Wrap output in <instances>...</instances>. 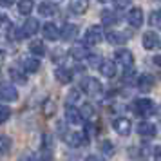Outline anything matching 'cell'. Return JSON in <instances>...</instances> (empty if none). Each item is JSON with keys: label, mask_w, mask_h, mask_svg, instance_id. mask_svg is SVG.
<instances>
[{"label": "cell", "mask_w": 161, "mask_h": 161, "mask_svg": "<svg viewBox=\"0 0 161 161\" xmlns=\"http://www.w3.org/2000/svg\"><path fill=\"white\" fill-rule=\"evenodd\" d=\"M134 109H136V112H138L139 116L148 118L156 112V103H154L152 100H148V98H141V100H136Z\"/></svg>", "instance_id": "cell-1"}, {"label": "cell", "mask_w": 161, "mask_h": 161, "mask_svg": "<svg viewBox=\"0 0 161 161\" xmlns=\"http://www.w3.org/2000/svg\"><path fill=\"white\" fill-rule=\"evenodd\" d=\"M114 58H116L118 64L121 67H125L127 71H130L132 65H134V54H132L129 49H118V51L114 53Z\"/></svg>", "instance_id": "cell-2"}, {"label": "cell", "mask_w": 161, "mask_h": 161, "mask_svg": "<svg viewBox=\"0 0 161 161\" xmlns=\"http://www.w3.org/2000/svg\"><path fill=\"white\" fill-rule=\"evenodd\" d=\"M103 31L100 25H91L87 31H85V44L87 45H98L103 40Z\"/></svg>", "instance_id": "cell-3"}, {"label": "cell", "mask_w": 161, "mask_h": 161, "mask_svg": "<svg viewBox=\"0 0 161 161\" xmlns=\"http://www.w3.org/2000/svg\"><path fill=\"white\" fill-rule=\"evenodd\" d=\"M143 20H145V16H143V11H141V8H130L129 9V13H127V22H129V25L130 27H134V29H138V27H141L143 25Z\"/></svg>", "instance_id": "cell-4"}, {"label": "cell", "mask_w": 161, "mask_h": 161, "mask_svg": "<svg viewBox=\"0 0 161 161\" xmlns=\"http://www.w3.org/2000/svg\"><path fill=\"white\" fill-rule=\"evenodd\" d=\"M141 42H143V47H145L147 51H154V49H159L161 47V38L154 31H147L145 35H143Z\"/></svg>", "instance_id": "cell-5"}, {"label": "cell", "mask_w": 161, "mask_h": 161, "mask_svg": "<svg viewBox=\"0 0 161 161\" xmlns=\"http://www.w3.org/2000/svg\"><path fill=\"white\" fill-rule=\"evenodd\" d=\"M81 89H83L89 96H98L103 91V85L100 83V80H96V78H85V80L81 81Z\"/></svg>", "instance_id": "cell-6"}, {"label": "cell", "mask_w": 161, "mask_h": 161, "mask_svg": "<svg viewBox=\"0 0 161 161\" xmlns=\"http://www.w3.org/2000/svg\"><path fill=\"white\" fill-rule=\"evenodd\" d=\"M112 129L119 134V136H129L132 130V123L129 118H116L112 121Z\"/></svg>", "instance_id": "cell-7"}, {"label": "cell", "mask_w": 161, "mask_h": 161, "mask_svg": "<svg viewBox=\"0 0 161 161\" xmlns=\"http://www.w3.org/2000/svg\"><path fill=\"white\" fill-rule=\"evenodd\" d=\"M64 139H65L67 145H71V147H83V145H87V141H89L85 138V134H81V132H65Z\"/></svg>", "instance_id": "cell-8"}, {"label": "cell", "mask_w": 161, "mask_h": 161, "mask_svg": "<svg viewBox=\"0 0 161 161\" xmlns=\"http://www.w3.org/2000/svg\"><path fill=\"white\" fill-rule=\"evenodd\" d=\"M136 129H138V134L139 136H143V138H154V136L158 134L156 125L150 123V121H139Z\"/></svg>", "instance_id": "cell-9"}, {"label": "cell", "mask_w": 161, "mask_h": 161, "mask_svg": "<svg viewBox=\"0 0 161 161\" xmlns=\"http://www.w3.org/2000/svg\"><path fill=\"white\" fill-rule=\"evenodd\" d=\"M0 98H2L4 102H16V100H18V91H16L13 85L4 83V85L0 87Z\"/></svg>", "instance_id": "cell-10"}, {"label": "cell", "mask_w": 161, "mask_h": 161, "mask_svg": "<svg viewBox=\"0 0 161 161\" xmlns=\"http://www.w3.org/2000/svg\"><path fill=\"white\" fill-rule=\"evenodd\" d=\"M65 119L71 125H80L81 121H83L80 110L76 109V107H73V105H67V107H65Z\"/></svg>", "instance_id": "cell-11"}, {"label": "cell", "mask_w": 161, "mask_h": 161, "mask_svg": "<svg viewBox=\"0 0 161 161\" xmlns=\"http://www.w3.org/2000/svg\"><path fill=\"white\" fill-rule=\"evenodd\" d=\"M60 36L62 40H65V42H71L74 38L78 36V25H74V24H65L62 31H60Z\"/></svg>", "instance_id": "cell-12"}, {"label": "cell", "mask_w": 161, "mask_h": 161, "mask_svg": "<svg viewBox=\"0 0 161 161\" xmlns=\"http://www.w3.org/2000/svg\"><path fill=\"white\" fill-rule=\"evenodd\" d=\"M136 87L141 92H148L154 87V76H150V74H141L138 78V81H136Z\"/></svg>", "instance_id": "cell-13"}, {"label": "cell", "mask_w": 161, "mask_h": 161, "mask_svg": "<svg viewBox=\"0 0 161 161\" xmlns=\"http://www.w3.org/2000/svg\"><path fill=\"white\" fill-rule=\"evenodd\" d=\"M100 73H102L105 78H114V76H116V73H118L116 64H114L112 60H103L102 65H100Z\"/></svg>", "instance_id": "cell-14"}, {"label": "cell", "mask_w": 161, "mask_h": 161, "mask_svg": "<svg viewBox=\"0 0 161 161\" xmlns=\"http://www.w3.org/2000/svg\"><path fill=\"white\" fill-rule=\"evenodd\" d=\"M42 35H44L45 40H56V38H60V29L54 24L47 22L42 25Z\"/></svg>", "instance_id": "cell-15"}, {"label": "cell", "mask_w": 161, "mask_h": 161, "mask_svg": "<svg viewBox=\"0 0 161 161\" xmlns=\"http://www.w3.org/2000/svg\"><path fill=\"white\" fill-rule=\"evenodd\" d=\"M24 36H33V35H36L38 31H40V22H38L36 18H27L25 24H24Z\"/></svg>", "instance_id": "cell-16"}, {"label": "cell", "mask_w": 161, "mask_h": 161, "mask_svg": "<svg viewBox=\"0 0 161 161\" xmlns=\"http://www.w3.org/2000/svg\"><path fill=\"white\" fill-rule=\"evenodd\" d=\"M69 54L73 56L74 60H83V58H89V51H87V45L85 44H76L71 47Z\"/></svg>", "instance_id": "cell-17"}, {"label": "cell", "mask_w": 161, "mask_h": 161, "mask_svg": "<svg viewBox=\"0 0 161 161\" xmlns=\"http://www.w3.org/2000/svg\"><path fill=\"white\" fill-rule=\"evenodd\" d=\"M105 40L112 45H119V44H125L127 36H125L123 33H118V31H107L105 33Z\"/></svg>", "instance_id": "cell-18"}, {"label": "cell", "mask_w": 161, "mask_h": 161, "mask_svg": "<svg viewBox=\"0 0 161 161\" xmlns=\"http://www.w3.org/2000/svg\"><path fill=\"white\" fill-rule=\"evenodd\" d=\"M56 11H58V8L53 2H42L38 6V13L42 16H53V15H56Z\"/></svg>", "instance_id": "cell-19"}, {"label": "cell", "mask_w": 161, "mask_h": 161, "mask_svg": "<svg viewBox=\"0 0 161 161\" xmlns=\"http://www.w3.org/2000/svg\"><path fill=\"white\" fill-rule=\"evenodd\" d=\"M54 78H56L60 83H71L73 73H71L69 69H65V67H58V69L54 71Z\"/></svg>", "instance_id": "cell-20"}, {"label": "cell", "mask_w": 161, "mask_h": 161, "mask_svg": "<svg viewBox=\"0 0 161 161\" xmlns=\"http://www.w3.org/2000/svg\"><path fill=\"white\" fill-rule=\"evenodd\" d=\"M87 8H89V4L85 0H73V2L69 4V11L74 13V15H83V13L87 11Z\"/></svg>", "instance_id": "cell-21"}, {"label": "cell", "mask_w": 161, "mask_h": 161, "mask_svg": "<svg viewBox=\"0 0 161 161\" xmlns=\"http://www.w3.org/2000/svg\"><path fill=\"white\" fill-rule=\"evenodd\" d=\"M116 22H118V15L114 11H109V9L102 11V24L105 27H110V25H114Z\"/></svg>", "instance_id": "cell-22"}, {"label": "cell", "mask_w": 161, "mask_h": 161, "mask_svg": "<svg viewBox=\"0 0 161 161\" xmlns=\"http://www.w3.org/2000/svg\"><path fill=\"white\" fill-rule=\"evenodd\" d=\"M29 51L33 56H44L45 54V45L40 42V40H33L29 44Z\"/></svg>", "instance_id": "cell-23"}, {"label": "cell", "mask_w": 161, "mask_h": 161, "mask_svg": "<svg viewBox=\"0 0 161 161\" xmlns=\"http://www.w3.org/2000/svg\"><path fill=\"white\" fill-rule=\"evenodd\" d=\"M148 25L154 29H161V9H154L148 15Z\"/></svg>", "instance_id": "cell-24"}, {"label": "cell", "mask_w": 161, "mask_h": 161, "mask_svg": "<svg viewBox=\"0 0 161 161\" xmlns=\"http://www.w3.org/2000/svg\"><path fill=\"white\" fill-rule=\"evenodd\" d=\"M38 69H40L38 58H25L24 60V71L25 73H36Z\"/></svg>", "instance_id": "cell-25"}, {"label": "cell", "mask_w": 161, "mask_h": 161, "mask_svg": "<svg viewBox=\"0 0 161 161\" xmlns=\"http://www.w3.org/2000/svg\"><path fill=\"white\" fill-rule=\"evenodd\" d=\"M33 8H35V4L31 0H20L18 2V13L20 15H31Z\"/></svg>", "instance_id": "cell-26"}, {"label": "cell", "mask_w": 161, "mask_h": 161, "mask_svg": "<svg viewBox=\"0 0 161 161\" xmlns=\"http://www.w3.org/2000/svg\"><path fill=\"white\" fill-rule=\"evenodd\" d=\"M11 139L8 136H4V134H0V156H6V154L11 150Z\"/></svg>", "instance_id": "cell-27"}, {"label": "cell", "mask_w": 161, "mask_h": 161, "mask_svg": "<svg viewBox=\"0 0 161 161\" xmlns=\"http://www.w3.org/2000/svg\"><path fill=\"white\" fill-rule=\"evenodd\" d=\"M100 150H102L103 156H107V158H110L112 154H114V145L110 143L109 139H105V141H102V145H100Z\"/></svg>", "instance_id": "cell-28"}, {"label": "cell", "mask_w": 161, "mask_h": 161, "mask_svg": "<svg viewBox=\"0 0 161 161\" xmlns=\"http://www.w3.org/2000/svg\"><path fill=\"white\" fill-rule=\"evenodd\" d=\"M80 114H81V118L91 119V118L94 116V107H92L91 103H83V107L80 109Z\"/></svg>", "instance_id": "cell-29"}, {"label": "cell", "mask_w": 161, "mask_h": 161, "mask_svg": "<svg viewBox=\"0 0 161 161\" xmlns=\"http://www.w3.org/2000/svg\"><path fill=\"white\" fill-rule=\"evenodd\" d=\"M78 100H80V91L73 87L69 91V94H67V105H73V103L78 102Z\"/></svg>", "instance_id": "cell-30"}, {"label": "cell", "mask_w": 161, "mask_h": 161, "mask_svg": "<svg viewBox=\"0 0 161 161\" xmlns=\"http://www.w3.org/2000/svg\"><path fill=\"white\" fill-rule=\"evenodd\" d=\"M38 158H40V161H51L53 159V150L51 148H47V147H42V150H40V154H38Z\"/></svg>", "instance_id": "cell-31"}, {"label": "cell", "mask_w": 161, "mask_h": 161, "mask_svg": "<svg viewBox=\"0 0 161 161\" xmlns=\"http://www.w3.org/2000/svg\"><path fill=\"white\" fill-rule=\"evenodd\" d=\"M56 112V105L51 102V100H47V102L44 103V114L45 116H53Z\"/></svg>", "instance_id": "cell-32"}, {"label": "cell", "mask_w": 161, "mask_h": 161, "mask_svg": "<svg viewBox=\"0 0 161 161\" xmlns=\"http://www.w3.org/2000/svg\"><path fill=\"white\" fill-rule=\"evenodd\" d=\"M9 74H11V78H15V80L20 81V83H24V81H25V76H24V74L20 73L16 67H11V69H9Z\"/></svg>", "instance_id": "cell-33"}, {"label": "cell", "mask_w": 161, "mask_h": 161, "mask_svg": "<svg viewBox=\"0 0 161 161\" xmlns=\"http://www.w3.org/2000/svg\"><path fill=\"white\" fill-rule=\"evenodd\" d=\"M8 36L11 38V40H18V38H24V31H18L15 25H11V27H9Z\"/></svg>", "instance_id": "cell-34"}, {"label": "cell", "mask_w": 161, "mask_h": 161, "mask_svg": "<svg viewBox=\"0 0 161 161\" xmlns=\"http://www.w3.org/2000/svg\"><path fill=\"white\" fill-rule=\"evenodd\" d=\"M9 116H11V109L9 107H0V125L6 123L9 119Z\"/></svg>", "instance_id": "cell-35"}, {"label": "cell", "mask_w": 161, "mask_h": 161, "mask_svg": "<svg viewBox=\"0 0 161 161\" xmlns=\"http://www.w3.org/2000/svg\"><path fill=\"white\" fill-rule=\"evenodd\" d=\"M87 60H89V64H91L92 67H100V65H102V62H103V60L98 56V54H89Z\"/></svg>", "instance_id": "cell-36"}, {"label": "cell", "mask_w": 161, "mask_h": 161, "mask_svg": "<svg viewBox=\"0 0 161 161\" xmlns=\"http://www.w3.org/2000/svg\"><path fill=\"white\" fill-rule=\"evenodd\" d=\"M20 161H38L35 154H22L20 156Z\"/></svg>", "instance_id": "cell-37"}, {"label": "cell", "mask_w": 161, "mask_h": 161, "mask_svg": "<svg viewBox=\"0 0 161 161\" xmlns=\"http://www.w3.org/2000/svg\"><path fill=\"white\" fill-rule=\"evenodd\" d=\"M154 156H156L158 161H161V147H156V148H154Z\"/></svg>", "instance_id": "cell-38"}, {"label": "cell", "mask_w": 161, "mask_h": 161, "mask_svg": "<svg viewBox=\"0 0 161 161\" xmlns=\"http://www.w3.org/2000/svg\"><path fill=\"white\" fill-rule=\"evenodd\" d=\"M127 6H129V2H116V4H114L116 9H123V8H127Z\"/></svg>", "instance_id": "cell-39"}, {"label": "cell", "mask_w": 161, "mask_h": 161, "mask_svg": "<svg viewBox=\"0 0 161 161\" xmlns=\"http://www.w3.org/2000/svg\"><path fill=\"white\" fill-rule=\"evenodd\" d=\"M85 161H103V159H100L98 156H92V154H91V156H87V158H85Z\"/></svg>", "instance_id": "cell-40"}, {"label": "cell", "mask_w": 161, "mask_h": 161, "mask_svg": "<svg viewBox=\"0 0 161 161\" xmlns=\"http://www.w3.org/2000/svg\"><path fill=\"white\" fill-rule=\"evenodd\" d=\"M154 64H156V65H158V67L161 69V54H158V56H154Z\"/></svg>", "instance_id": "cell-41"}, {"label": "cell", "mask_w": 161, "mask_h": 161, "mask_svg": "<svg viewBox=\"0 0 161 161\" xmlns=\"http://www.w3.org/2000/svg\"><path fill=\"white\" fill-rule=\"evenodd\" d=\"M4 24H8V18H6V15L0 13V25H4Z\"/></svg>", "instance_id": "cell-42"}, {"label": "cell", "mask_w": 161, "mask_h": 161, "mask_svg": "<svg viewBox=\"0 0 161 161\" xmlns=\"http://www.w3.org/2000/svg\"><path fill=\"white\" fill-rule=\"evenodd\" d=\"M0 6H4V8H8V6H11V2H6V0H2V2H0Z\"/></svg>", "instance_id": "cell-43"}]
</instances>
